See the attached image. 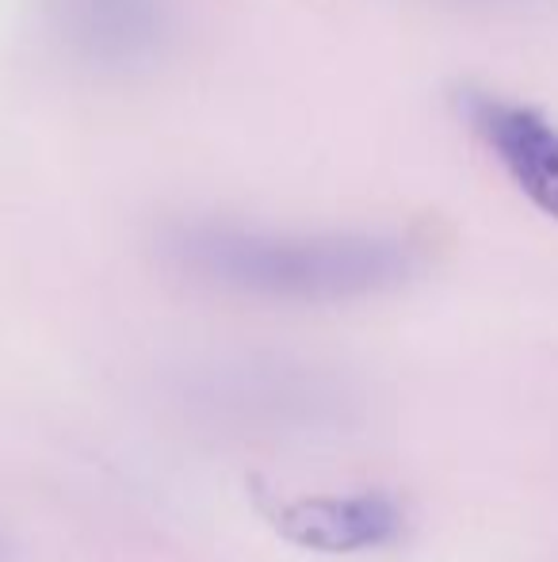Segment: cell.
<instances>
[{
    "instance_id": "cell-2",
    "label": "cell",
    "mask_w": 558,
    "mask_h": 562,
    "mask_svg": "<svg viewBox=\"0 0 558 562\" xmlns=\"http://www.w3.org/2000/svg\"><path fill=\"white\" fill-rule=\"evenodd\" d=\"M38 15L61 58L100 77L149 74L184 31L180 0H38Z\"/></svg>"
},
{
    "instance_id": "cell-3",
    "label": "cell",
    "mask_w": 558,
    "mask_h": 562,
    "mask_svg": "<svg viewBox=\"0 0 558 562\" xmlns=\"http://www.w3.org/2000/svg\"><path fill=\"white\" fill-rule=\"evenodd\" d=\"M452 104L516 188L558 218V126L539 108L482 85H459Z\"/></svg>"
},
{
    "instance_id": "cell-1",
    "label": "cell",
    "mask_w": 558,
    "mask_h": 562,
    "mask_svg": "<svg viewBox=\"0 0 558 562\" xmlns=\"http://www.w3.org/2000/svg\"><path fill=\"white\" fill-rule=\"evenodd\" d=\"M157 252L195 283L295 306L387 295L421 272L418 245L383 229H264L184 218L161 229Z\"/></svg>"
},
{
    "instance_id": "cell-6",
    "label": "cell",
    "mask_w": 558,
    "mask_h": 562,
    "mask_svg": "<svg viewBox=\"0 0 558 562\" xmlns=\"http://www.w3.org/2000/svg\"><path fill=\"white\" fill-rule=\"evenodd\" d=\"M0 562H4V543H0Z\"/></svg>"
},
{
    "instance_id": "cell-4",
    "label": "cell",
    "mask_w": 558,
    "mask_h": 562,
    "mask_svg": "<svg viewBox=\"0 0 558 562\" xmlns=\"http://www.w3.org/2000/svg\"><path fill=\"white\" fill-rule=\"evenodd\" d=\"M261 509L283 540L318 555H360V551L387 548L406 528L402 502L383 490L261 502Z\"/></svg>"
},
{
    "instance_id": "cell-5",
    "label": "cell",
    "mask_w": 558,
    "mask_h": 562,
    "mask_svg": "<svg viewBox=\"0 0 558 562\" xmlns=\"http://www.w3.org/2000/svg\"><path fill=\"white\" fill-rule=\"evenodd\" d=\"M455 8H482V12H528V8L551 4V0H440Z\"/></svg>"
}]
</instances>
